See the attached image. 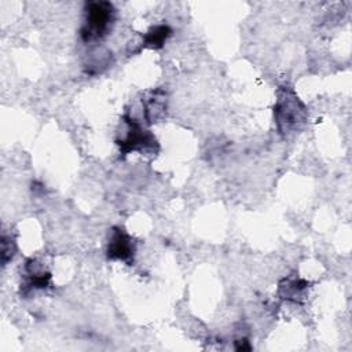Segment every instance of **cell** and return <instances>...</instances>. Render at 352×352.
<instances>
[{
	"label": "cell",
	"instance_id": "obj_7",
	"mask_svg": "<svg viewBox=\"0 0 352 352\" xmlns=\"http://www.w3.org/2000/svg\"><path fill=\"white\" fill-rule=\"evenodd\" d=\"M308 282L301 278H285L280 280L278 287V294L280 298L292 302H301L308 290Z\"/></svg>",
	"mask_w": 352,
	"mask_h": 352
},
{
	"label": "cell",
	"instance_id": "obj_6",
	"mask_svg": "<svg viewBox=\"0 0 352 352\" xmlns=\"http://www.w3.org/2000/svg\"><path fill=\"white\" fill-rule=\"evenodd\" d=\"M142 106L146 122H158L166 113V92L162 88L146 91L142 98Z\"/></svg>",
	"mask_w": 352,
	"mask_h": 352
},
{
	"label": "cell",
	"instance_id": "obj_9",
	"mask_svg": "<svg viewBox=\"0 0 352 352\" xmlns=\"http://www.w3.org/2000/svg\"><path fill=\"white\" fill-rule=\"evenodd\" d=\"M16 252V242L12 235L3 234L1 235V265H7L10 260L15 256Z\"/></svg>",
	"mask_w": 352,
	"mask_h": 352
},
{
	"label": "cell",
	"instance_id": "obj_8",
	"mask_svg": "<svg viewBox=\"0 0 352 352\" xmlns=\"http://www.w3.org/2000/svg\"><path fill=\"white\" fill-rule=\"evenodd\" d=\"M172 36V29L169 25L161 23L151 26L143 36V47L160 50L164 47L166 40Z\"/></svg>",
	"mask_w": 352,
	"mask_h": 352
},
{
	"label": "cell",
	"instance_id": "obj_3",
	"mask_svg": "<svg viewBox=\"0 0 352 352\" xmlns=\"http://www.w3.org/2000/svg\"><path fill=\"white\" fill-rule=\"evenodd\" d=\"M121 120H122L124 128L121 129L122 132L118 133L116 143L122 155H126L133 151H139V153L154 151L155 153L158 150L157 139L139 121H136L135 118H132L128 114H124Z\"/></svg>",
	"mask_w": 352,
	"mask_h": 352
},
{
	"label": "cell",
	"instance_id": "obj_4",
	"mask_svg": "<svg viewBox=\"0 0 352 352\" xmlns=\"http://www.w3.org/2000/svg\"><path fill=\"white\" fill-rule=\"evenodd\" d=\"M135 253H136L135 239L124 228L113 227L109 234V241L106 248L107 258L132 264Z\"/></svg>",
	"mask_w": 352,
	"mask_h": 352
},
{
	"label": "cell",
	"instance_id": "obj_1",
	"mask_svg": "<svg viewBox=\"0 0 352 352\" xmlns=\"http://www.w3.org/2000/svg\"><path fill=\"white\" fill-rule=\"evenodd\" d=\"M274 120L276 129L282 136L293 135L301 131L305 125L308 110L293 87L280 85L278 88L274 104Z\"/></svg>",
	"mask_w": 352,
	"mask_h": 352
},
{
	"label": "cell",
	"instance_id": "obj_2",
	"mask_svg": "<svg viewBox=\"0 0 352 352\" xmlns=\"http://www.w3.org/2000/svg\"><path fill=\"white\" fill-rule=\"evenodd\" d=\"M116 21V8L110 1H88L84 6V19L80 37L84 43H96L104 38Z\"/></svg>",
	"mask_w": 352,
	"mask_h": 352
},
{
	"label": "cell",
	"instance_id": "obj_5",
	"mask_svg": "<svg viewBox=\"0 0 352 352\" xmlns=\"http://www.w3.org/2000/svg\"><path fill=\"white\" fill-rule=\"evenodd\" d=\"M22 275L23 280L21 283V289L23 294L47 289L51 285V272L36 258H29L25 263Z\"/></svg>",
	"mask_w": 352,
	"mask_h": 352
}]
</instances>
